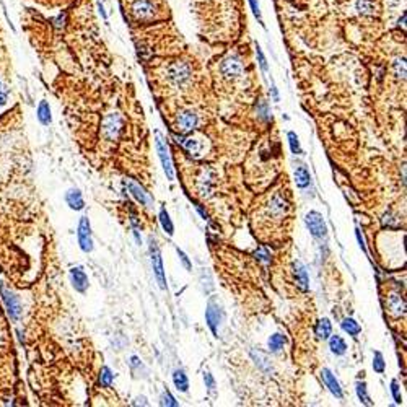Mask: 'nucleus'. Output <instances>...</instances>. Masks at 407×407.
Masks as SVG:
<instances>
[{"label": "nucleus", "instance_id": "obj_1", "mask_svg": "<svg viewBox=\"0 0 407 407\" xmlns=\"http://www.w3.org/2000/svg\"><path fill=\"white\" fill-rule=\"evenodd\" d=\"M125 18L132 25H150L170 17L165 0H121Z\"/></svg>", "mask_w": 407, "mask_h": 407}, {"label": "nucleus", "instance_id": "obj_2", "mask_svg": "<svg viewBox=\"0 0 407 407\" xmlns=\"http://www.w3.org/2000/svg\"><path fill=\"white\" fill-rule=\"evenodd\" d=\"M166 80L176 88H184L193 80V67L188 60H173L166 67Z\"/></svg>", "mask_w": 407, "mask_h": 407}, {"label": "nucleus", "instance_id": "obj_3", "mask_svg": "<svg viewBox=\"0 0 407 407\" xmlns=\"http://www.w3.org/2000/svg\"><path fill=\"white\" fill-rule=\"evenodd\" d=\"M148 252H150V261H152V267H153V274H155V279L158 285H160L161 290H166V275H165V267H163V257L160 252V248H158V243L153 236L148 238Z\"/></svg>", "mask_w": 407, "mask_h": 407}, {"label": "nucleus", "instance_id": "obj_4", "mask_svg": "<svg viewBox=\"0 0 407 407\" xmlns=\"http://www.w3.org/2000/svg\"><path fill=\"white\" fill-rule=\"evenodd\" d=\"M243 72H245V65H243V60L238 57V55L231 54L222 60L220 64V73L223 75V78L230 82H235L238 78L243 77Z\"/></svg>", "mask_w": 407, "mask_h": 407}, {"label": "nucleus", "instance_id": "obj_5", "mask_svg": "<svg viewBox=\"0 0 407 407\" xmlns=\"http://www.w3.org/2000/svg\"><path fill=\"white\" fill-rule=\"evenodd\" d=\"M0 297H2V301H3V305H5V308H7V313H8V316H10V319L12 321H18V319H20V316H21L20 298H18L17 295L7 287L5 283L0 285Z\"/></svg>", "mask_w": 407, "mask_h": 407}, {"label": "nucleus", "instance_id": "obj_6", "mask_svg": "<svg viewBox=\"0 0 407 407\" xmlns=\"http://www.w3.org/2000/svg\"><path fill=\"white\" fill-rule=\"evenodd\" d=\"M157 135V140H155V147H157V152H158V157H160L161 160V166L163 170H165V175L170 181L175 179V170H173V163H171V157H170V148H168V143L165 142V139H163V135L158 132H155Z\"/></svg>", "mask_w": 407, "mask_h": 407}, {"label": "nucleus", "instance_id": "obj_7", "mask_svg": "<svg viewBox=\"0 0 407 407\" xmlns=\"http://www.w3.org/2000/svg\"><path fill=\"white\" fill-rule=\"evenodd\" d=\"M177 142L184 147V150L193 158H202L207 150V142L200 135H191V137H177Z\"/></svg>", "mask_w": 407, "mask_h": 407}, {"label": "nucleus", "instance_id": "obj_8", "mask_svg": "<svg viewBox=\"0 0 407 407\" xmlns=\"http://www.w3.org/2000/svg\"><path fill=\"white\" fill-rule=\"evenodd\" d=\"M205 321H207V326L212 331V334L215 337H218V327L223 321V310L218 305V301L213 300V298L209 301L207 310H205Z\"/></svg>", "mask_w": 407, "mask_h": 407}, {"label": "nucleus", "instance_id": "obj_9", "mask_svg": "<svg viewBox=\"0 0 407 407\" xmlns=\"http://www.w3.org/2000/svg\"><path fill=\"white\" fill-rule=\"evenodd\" d=\"M305 223L308 227V230L315 238H326L327 235V227H326V222L324 218H322V215L319 212H316V210H311V212H308L305 215Z\"/></svg>", "mask_w": 407, "mask_h": 407}, {"label": "nucleus", "instance_id": "obj_10", "mask_svg": "<svg viewBox=\"0 0 407 407\" xmlns=\"http://www.w3.org/2000/svg\"><path fill=\"white\" fill-rule=\"evenodd\" d=\"M101 130H103V135L107 140H118L121 135V130H123V119H121V116L118 113L107 114L105 121H103Z\"/></svg>", "mask_w": 407, "mask_h": 407}, {"label": "nucleus", "instance_id": "obj_11", "mask_svg": "<svg viewBox=\"0 0 407 407\" xmlns=\"http://www.w3.org/2000/svg\"><path fill=\"white\" fill-rule=\"evenodd\" d=\"M77 238H78V245H80L83 252H91L93 251V235H91V225L90 220L87 217L80 218V223H78V231H77Z\"/></svg>", "mask_w": 407, "mask_h": 407}, {"label": "nucleus", "instance_id": "obj_12", "mask_svg": "<svg viewBox=\"0 0 407 407\" xmlns=\"http://www.w3.org/2000/svg\"><path fill=\"white\" fill-rule=\"evenodd\" d=\"M125 184H127V188L130 191V194H132V197L137 200L140 205H143L145 209H153V197L147 193V189L142 188L139 182H135L132 179H127Z\"/></svg>", "mask_w": 407, "mask_h": 407}, {"label": "nucleus", "instance_id": "obj_13", "mask_svg": "<svg viewBox=\"0 0 407 407\" xmlns=\"http://www.w3.org/2000/svg\"><path fill=\"white\" fill-rule=\"evenodd\" d=\"M197 124H199V118L194 111L186 109L177 114V129H179L181 132H184V134L193 132V130L197 127Z\"/></svg>", "mask_w": 407, "mask_h": 407}, {"label": "nucleus", "instance_id": "obj_14", "mask_svg": "<svg viewBox=\"0 0 407 407\" xmlns=\"http://www.w3.org/2000/svg\"><path fill=\"white\" fill-rule=\"evenodd\" d=\"M352 8L360 17H375L380 10V0H354Z\"/></svg>", "mask_w": 407, "mask_h": 407}, {"label": "nucleus", "instance_id": "obj_15", "mask_svg": "<svg viewBox=\"0 0 407 407\" xmlns=\"http://www.w3.org/2000/svg\"><path fill=\"white\" fill-rule=\"evenodd\" d=\"M319 376H321V380L322 383L326 385V388L329 389L332 394H334L337 399H342L344 397V392H342V388H340L339 385V381L336 380V376L332 375V372L329 368H322L321 372H319Z\"/></svg>", "mask_w": 407, "mask_h": 407}, {"label": "nucleus", "instance_id": "obj_16", "mask_svg": "<svg viewBox=\"0 0 407 407\" xmlns=\"http://www.w3.org/2000/svg\"><path fill=\"white\" fill-rule=\"evenodd\" d=\"M69 275H70V282H72L73 288L80 293H85L88 288V275L85 274V270H83L80 265H77V267L70 269Z\"/></svg>", "mask_w": 407, "mask_h": 407}, {"label": "nucleus", "instance_id": "obj_17", "mask_svg": "<svg viewBox=\"0 0 407 407\" xmlns=\"http://www.w3.org/2000/svg\"><path fill=\"white\" fill-rule=\"evenodd\" d=\"M293 275H295V280H297V285L300 287V290L308 292V290H310V277H308L306 267L300 263V261H295L293 263Z\"/></svg>", "mask_w": 407, "mask_h": 407}, {"label": "nucleus", "instance_id": "obj_18", "mask_svg": "<svg viewBox=\"0 0 407 407\" xmlns=\"http://www.w3.org/2000/svg\"><path fill=\"white\" fill-rule=\"evenodd\" d=\"M212 186H213V176L209 170H204L200 173L197 179V188L202 197H210L212 195Z\"/></svg>", "mask_w": 407, "mask_h": 407}, {"label": "nucleus", "instance_id": "obj_19", "mask_svg": "<svg viewBox=\"0 0 407 407\" xmlns=\"http://www.w3.org/2000/svg\"><path fill=\"white\" fill-rule=\"evenodd\" d=\"M65 202L72 210H82L85 207V200H83V195L78 189H69L65 193Z\"/></svg>", "mask_w": 407, "mask_h": 407}, {"label": "nucleus", "instance_id": "obj_20", "mask_svg": "<svg viewBox=\"0 0 407 407\" xmlns=\"http://www.w3.org/2000/svg\"><path fill=\"white\" fill-rule=\"evenodd\" d=\"M33 3H36L38 7H43L46 10H64V8H67L69 5H72L75 0H31Z\"/></svg>", "mask_w": 407, "mask_h": 407}, {"label": "nucleus", "instance_id": "obj_21", "mask_svg": "<svg viewBox=\"0 0 407 407\" xmlns=\"http://www.w3.org/2000/svg\"><path fill=\"white\" fill-rule=\"evenodd\" d=\"M251 357H252V360H254V362H256L257 368H259L261 372L267 373V375H270V373H272V365H270L269 358H267V355L263 354V352H261V350L252 349V350H251Z\"/></svg>", "mask_w": 407, "mask_h": 407}, {"label": "nucleus", "instance_id": "obj_22", "mask_svg": "<svg viewBox=\"0 0 407 407\" xmlns=\"http://www.w3.org/2000/svg\"><path fill=\"white\" fill-rule=\"evenodd\" d=\"M388 308H389V311L394 316H402L406 313V301H404V298H402L401 295H397V293H392L391 297H389V300H388Z\"/></svg>", "mask_w": 407, "mask_h": 407}, {"label": "nucleus", "instance_id": "obj_23", "mask_svg": "<svg viewBox=\"0 0 407 407\" xmlns=\"http://www.w3.org/2000/svg\"><path fill=\"white\" fill-rule=\"evenodd\" d=\"M295 182H297V186L300 189H305L306 186H310L311 175H310V171H308V168L305 165L297 166V170H295Z\"/></svg>", "mask_w": 407, "mask_h": 407}, {"label": "nucleus", "instance_id": "obj_24", "mask_svg": "<svg viewBox=\"0 0 407 407\" xmlns=\"http://www.w3.org/2000/svg\"><path fill=\"white\" fill-rule=\"evenodd\" d=\"M329 349H331V352L334 354V355H337V357H340V355H344L345 352H347V344H345V340L340 337V336H329Z\"/></svg>", "mask_w": 407, "mask_h": 407}, {"label": "nucleus", "instance_id": "obj_25", "mask_svg": "<svg viewBox=\"0 0 407 407\" xmlns=\"http://www.w3.org/2000/svg\"><path fill=\"white\" fill-rule=\"evenodd\" d=\"M315 334H316V337L321 339V340H326L332 334V324H331V321L327 319V318H322V319H319V321L316 322Z\"/></svg>", "mask_w": 407, "mask_h": 407}, {"label": "nucleus", "instance_id": "obj_26", "mask_svg": "<svg viewBox=\"0 0 407 407\" xmlns=\"http://www.w3.org/2000/svg\"><path fill=\"white\" fill-rule=\"evenodd\" d=\"M173 383H175L176 389L181 392H186L189 389V380H188V375L184 373V370H175V373H173Z\"/></svg>", "mask_w": 407, "mask_h": 407}, {"label": "nucleus", "instance_id": "obj_27", "mask_svg": "<svg viewBox=\"0 0 407 407\" xmlns=\"http://www.w3.org/2000/svg\"><path fill=\"white\" fill-rule=\"evenodd\" d=\"M158 220H160V225L163 228V231H165L168 236H173V233H175V225H173V222H171V218H170V213H168V210L165 207L160 209Z\"/></svg>", "mask_w": 407, "mask_h": 407}, {"label": "nucleus", "instance_id": "obj_28", "mask_svg": "<svg viewBox=\"0 0 407 407\" xmlns=\"http://www.w3.org/2000/svg\"><path fill=\"white\" fill-rule=\"evenodd\" d=\"M340 327H342L344 332H347L349 336H352V337H357L360 332H362V326H360L354 318H345V319H342Z\"/></svg>", "mask_w": 407, "mask_h": 407}, {"label": "nucleus", "instance_id": "obj_29", "mask_svg": "<svg viewBox=\"0 0 407 407\" xmlns=\"http://www.w3.org/2000/svg\"><path fill=\"white\" fill-rule=\"evenodd\" d=\"M285 344H287V337L282 336V334H272L267 340V347H269L270 352H274V354L280 352V350L283 349Z\"/></svg>", "mask_w": 407, "mask_h": 407}, {"label": "nucleus", "instance_id": "obj_30", "mask_svg": "<svg viewBox=\"0 0 407 407\" xmlns=\"http://www.w3.org/2000/svg\"><path fill=\"white\" fill-rule=\"evenodd\" d=\"M38 119L43 125H49L51 121H53V116H51V106L48 101H41L38 106Z\"/></svg>", "mask_w": 407, "mask_h": 407}, {"label": "nucleus", "instance_id": "obj_31", "mask_svg": "<svg viewBox=\"0 0 407 407\" xmlns=\"http://www.w3.org/2000/svg\"><path fill=\"white\" fill-rule=\"evenodd\" d=\"M355 391H357V396H358V399H360L362 404H365V406H373V404H375V402L370 399L368 391H367V383H365V381H357V385H355Z\"/></svg>", "mask_w": 407, "mask_h": 407}, {"label": "nucleus", "instance_id": "obj_32", "mask_svg": "<svg viewBox=\"0 0 407 407\" xmlns=\"http://www.w3.org/2000/svg\"><path fill=\"white\" fill-rule=\"evenodd\" d=\"M287 139H288V145H290V150L295 155H301L303 150H301V145H300V139H298L297 132H293V130H290L287 134Z\"/></svg>", "mask_w": 407, "mask_h": 407}, {"label": "nucleus", "instance_id": "obj_33", "mask_svg": "<svg viewBox=\"0 0 407 407\" xmlns=\"http://www.w3.org/2000/svg\"><path fill=\"white\" fill-rule=\"evenodd\" d=\"M113 381H114V375L113 372H111L107 367H103L101 372H100V385L103 388H111L113 386Z\"/></svg>", "mask_w": 407, "mask_h": 407}, {"label": "nucleus", "instance_id": "obj_34", "mask_svg": "<svg viewBox=\"0 0 407 407\" xmlns=\"http://www.w3.org/2000/svg\"><path fill=\"white\" fill-rule=\"evenodd\" d=\"M256 113L257 116H259L263 121H269L270 118H272V114H270V109H269V105H267V101H264V100H261L259 103H257V106H256Z\"/></svg>", "mask_w": 407, "mask_h": 407}, {"label": "nucleus", "instance_id": "obj_35", "mask_svg": "<svg viewBox=\"0 0 407 407\" xmlns=\"http://www.w3.org/2000/svg\"><path fill=\"white\" fill-rule=\"evenodd\" d=\"M373 370H375L376 373H385L386 370V362H385V357H383L381 352H375L373 354Z\"/></svg>", "mask_w": 407, "mask_h": 407}, {"label": "nucleus", "instance_id": "obj_36", "mask_svg": "<svg viewBox=\"0 0 407 407\" xmlns=\"http://www.w3.org/2000/svg\"><path fill=\"white\" fill-rule=\"evenodd\" d=\"M392 67H394V75L397 78H402V80H404L406 78V60H404V57L396 59L394 62H392Z\"/></svg>", "mask_w": 407, "mask_h": 407}, {"label": "nucleus", "instance_id": "obj_37", "mask_svg": "<svg viewBox=\"0 0 407 407\" xmlns=\"http://www.w3.org/2000/svg\"><path fill=\"white\" fill-rule=\"evenodd\" d=\"M256 55H257V62H259V67L263 70V73L269 72V65H267V59L263 53V49L259 48V44H256Z\"/></svg>", "mask_w": 407, "mask_h": 407}, {"label": "nucleus", "instance_id": "obj_38", "mask_svg": "<svg viewBox=\"0 0 407 407\" xmlns=\"http://www.w3.org/2000/svg\"><path fill=\"white\" fill-rule=\"evenodd\" d=\"M160 404L161 406H168V407H177V406H179V402H177L175 397L171 396L170 391H165L160 396Z\"/></svg>", "mask_w": 407, "mask_h": 407}, {"label": "nucleus", "instance_id": "obj_39", "mask_svg": "<svg viewBox=\"0 0 407 407\" xmlns=\"http://www.w3.org/2000/svg\"><path fill=\"white\" fill-rule=\"evenodd\" d=\"M391 394H392V399H394L396 404H401L402 394H401V386H399V383H397V380L391 381Z\"/></svg>", "mask_w": 407, "mask_h": 407}, {"label": "nucleus", "instance_id": "obj_40", "mask_svg": "<svg viewBox=\"0 0 407 407\" xmlns=\"http://www.w3.org/2000/svg\"><path fill=\"white\" fill-rule=\"evenodd\" d=\"M383 225L388 227V228H399V218H396L394 215L391 213H385V217H383Z\"/></svg>", "mask_w": 407, "mask_h": 407}, {"label": "nucleus", "instance_id": "obj_41", "mask_svg": "<svg viewBox=\"0 0 407 407\" xmlns=\"http://www.w3.org/2000/svg\"><path fill=\"white\" fill-rule=\"evenodd\" d=\"M249 5H251L252 13H254V17L257 18V21H259L261 25H264V23H263V15H261V8H259V3H257V0H249Z\"/></svg>", "mask_w": 407, "mask_h": 407}, {"label": "nucleus", "instance_id": "obj_42", "mask_svg": "<svg viewBox=\"0 0 407 407\" xmlns=\"http://www.w3.org/2000/svg\"><path fill=\"white\" fill-rule=\"evenodd\" d=\"M176 252H177V256H179V259H181L182 265H184V267L188 269V270H193V264H191L189 257L184 254V251H181L179 248H176Z\"/></svg>", "mask_w": 407, "mask_h": 407}, {"label": "nucleus", "instance_id": "obj_43", "mask_svg": "<svg viewBox=\"0 0 407 407\" xmlns=\"http://www.w3.org/2000/svg\"><path fill=\"white\" fill-rule=\"evenodd\" d=\"M204 383H205V388L209 389V392H215V380L210 373H204Z\"/></svg>", "mask_w": 407, "mask_h": 407}, {"label": "nucleus", "instance_id": "obj_44", "mask_svg": "<svg viewBox=\"0 0 407 407\" xmlns=\"http://www.w3.org/2000/svg\"><path fill=\"white\" fill-rule=\"evenodd\" d=\"M254 256H256L259 261H263V263H269V261H270L269 252L265 251L264 248H259V249H256V251H254Z\"/></svg>", "mask_w": 407, "mask_h": 407}, {"label": "nucleus", "instance_id": "obj_45", "mask_svg": "<svg viewBox=\"0 0 407 407\" xmlns=\"http://www.w3.org/2000/svg\"><path fill=\"white\" fill-rule=\"evenodd\" d=\"M355 236H357V241H358L360 248H362V251L367 252V245H365V238H363V235H362V231H360V228H357V230H355Z\"/></svg>", "mask_w": 407, "mask_h": 407}, {"label": "nucleus", "instance_id": "obj_46", "mask_svg": "<svg viewBox=\"0 0 407 407\" xmlns=\"http://www.w3.org/2000/svg\"><path fill=\"white\" fill-rule=\"evenodd\" d=\"M270 93H272V98H274V101H280V96H279V91H277V87L274 85H270Z\"/></svg>", "mask_w": 407, "mask_h": 407}, {"label": "nucleus", "instance_id": "obj_47", "mask_svg": "<svg viewBox=\"0 0 407 407\" xmlns=\"http://www.w3.org/2000/svg\"><path fill=\"white\" fill-rule=\"evenodd\" d=\"M195 209L199 210V213L202 215V218H204V220H209V215H207V212H205V210H204L202 207H200V204H195Z\"/></svg>", "mask_w": 407, "mask_h": 407}, {"label": "nucleus", "instance_id": "obj_48", "mask_svg": "<svg viewBox=\"0 0 407 407\" xmlns=\"http://www.w3.org/2000/svg\"><path fill=\"white\" fill-rule=\"evenodd\" d=\"M139 404L148 406V402H147V399H145V397H137V399H135V402H134V406H139Z\"/></svg>", "mask_w": 407, "mask_h": 407}, {"label": "nucleus", "instance_id": "obj_49", "mask_svg": "<svg viewBox=\"0 0 407 407\" xmlns=\"http://www.w3.org/2000/svg\"><path fill=\"white\" fill-rule=\"evenodd\" d=\"M98 7H100V12H101L103 20L107 21V15H106V12H105V7H103V2H98Z\"/></svg>", "mask_w": 407, "mask_h": 407}, {"label": "nucleus", "instance_id": "obj_50", "mask_svg": "<svg viewBox=\"0 0 407 407\" xmlns=\"http://www.w3.org/2000/svg\"><path fill=\"white\" fill-rule=\"evenodd\" d=\"M5 103H7V95H5V93L0 91V107L5 105Z\"/></svg>", "mask_w": 407, "mask_h": 407}, {"label": "nucleus", "instance_id": "obj_51", "mask_svg": "<svg viewBox=\"0 0 407 407\" xmlns=\"http://www.w3.org/2000/svg\"><path fill=\"white\" fill-rule=\"evenodd\" d=\"M0 88H2V80H0Z\"/></svg>", "mask_w": 407, "mask_h": 407}]
</instances>
